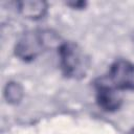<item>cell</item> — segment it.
<instances>
[{
	"instance_id": "cell-2",
	"label": "cell",
	"mask_w": 134,
	"mask_h": 134,
	"mask_svg": "<svg viewBox=\"0 0 134 134\" xmlns=\"http://www.w3.org/2000/svg\"><path fill=\"white\" fill-rule=\"evenodd\" d=\"M60 66L65 76L81 79L89 69V58L84 50L73 42H63L59 46Z\"/></svg>"
},
{
	"instance_id": "cell-6",
	"label": "cell",
	"mask_w": 134,
	"mask_h": 134,
	"mask_svg": "<svg viewBox=\"0 0 134 134\" xmlns=\"http://www.w3.org/2000/svg\"><path fill=\"white\" fill-rule=\"evenodd\" d=\"M4 95L7 99V102H9L12 104H17L21 100V98L23 96V89L19 83L10 82L5 87Z\"/></svg>"
},
{
	"instance_id": "cell-4",
	"label": "cell",
	"mask_w": 134,
	"mask_h": 134,
	"mask_svg": "<svg viewBox=\"0 0 134 134\" xmlns=\"http://www.w3.org/2000/svg\"><path fill=\"white\" fill-rule=\"evenodd\" d=\"M95 90H96V102L98 106L108 112L116 111L120 108L122 98L119 94V90L112 87L104 76L95 81Z\"/></svg>"
},
{
	"instance_id": "cell-3",
	"label": "cell",
	"mask_w": 134,
	"mask_h": 134,
	"mask_svg": "<svg viewBox=\"0 0 134 134\" xmlns=\"http://www.w3.org/2000/svg\"><path fill=\"white\" fill-rule=\"evenodd\" d=\"M104 79L117 90H134V64L119 59L109 68Z\"/></svg>"
},
{
	"instance_id": "cell-7",
	"label": "cell",
	"mask_w": 134,
	"mask_h": 134,
	"mask_svg": "<svg viewBox=\"0 0 134 134\" xmlns=\"http://www.w3.org/2000/svg\"><path fill=\"white\" fill-rule=\"evenodd\" d=\"M68 5H72L73 7H81V6H85V2H73V3H68Z\"/></svg>"
},
{
	"instance_id": "cell-5",
	"label": "cell",
	"mask_w": 134,
	"mask_h": 134,
	"mask_svg": "<svg viewBox=\"0 0 134 134\" xmlns=\"http://www.w3.org/2000/svg\"><path fill=\"white\" fill-rule=\"evenodd\" d=\"M18 10L22 16L28 19L38 20L45 16L47 12V4L44 1L25 0L17 3Z\"/></svg>"
},
{
	"instance_id": "cell-8",
	"label": "cell",
	"mask_w": 134,
	"mask_h": 134,
	"mask_svg": "<svg viewBox=\"0 0 134 134\" xmlns=\"http://www.w3.org/2000/svg\"><path fill=\"white\" fill-rule=\"evenodd\" d=\"M128 134H134V128H133V129H132V130H131V131H130Z\"/></svg>"
},
{
	"instance_id": "cell-1",
	"label": "cell",
	"mask_w": 134,
	"mask_h": 134,
	"mask_svg": "<svg viewBox=\"0 0 134 134\" xmlns=\"http://www.w3.org/2000/svg\"><path fill=\"white\" fill-rule=\"evenodd\" d=\"M61 44L60 37L52 30H30L25 32L18 40L15 47V53L19 59L29 62L51 47L58 46L59 48Z\"/></svg>"
}]
</instances>
